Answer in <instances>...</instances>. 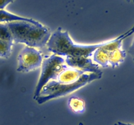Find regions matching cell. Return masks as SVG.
Returning a JSON list of instances; mask_svg holds the SVG:
<instances>
[{
  "label": "cell",
  "mask_w": 134,
  "mask_h": 125,
  "mask_svg": "<svg viewBox=\"0 0 134 125\" xmlns=\"http://www.w3.org/2000/svg\"><path fill=\"white\" fill-rule=\"evenodd\" d=\"M65 61L69 67L81 70L84 72L103 73L100 66L93 61L92 57H65Z\"/></svg>",
  "instance_id": "obj_7"
},
{
  "label": "cell",
  "mask_w": 134,
  "mask_h": 125,
  "mask_svg": "<svg viewBox=\"0 0 134 125\" xmlns=\"http://www.w3.org/2000/svg\"><path fill=\"white\" fill-rule=\"evenodd\" d=\"M68 66L65 58L62 56L53 54L43 58L40 76L34 92V100L39 96L43 87L50 81L56 79L58 74Z\"/></svg>",
  "instance_id": "obj_5"
},
{
  "label": "cell",
  "mask_w": 134,
  "mask_h": 125,
  "mask_svg": "<svg viewBox=\"0 0 134 125\" xmlns=\"http://www.w3.org/2000/svg\"><path fill=\"white\" fill-rule=\"evenodd\" d=\"M17 21H23V22H30L34 24H39L40 22L35 20L32 18H25L20 16L14 14L11 12L5 10H0V23H9V22H17Z\"/></svg>",
  "instance_id": "obj_10"
},
{
  "label": "cell",
  "mask_w": 134,
  "mask_h": 125,
  "mask_svg": "<svg viewBox=\"0 0 134 125\" xmlns=\"http://www.w3.org/2000/svg\"><path fill=\"white\" fill-rule=\"evenodd\" d=\"M68 105L75 113H82L85 111V102L82 98L77 96H71L68 101Z\"/></svg>",
  "instance_id": "obj_11"
},
{
  "label": "cell",
  "mask_w": 134,
  "mask_h": 125,
  "mask_svg": "<svg viewBox=\"0 0 134 125\" xmlns=\"http://www.w3.org/2000/svg\"><path fill=\"white\" fill-rule=\"evenodd\" d=\"M14 44H24L33 48L47 46L51 31L42 23L34 24L23 21L6 23Z\"/></svg>",
  "instance_id": "obj_2"
},
{
  "label": "cell",
  "mask_w": 134,
  "mask_h": 125,
  "mask_svg": "<svg viewBox=\"0 0 134 125\" xmlns=\"http://www.w3.org/2000/svg\"><path fill=\"white\" fill-rule=\"evenodd\" d=\"M126 1H128V2H133L134 3V0H126Z\"/></svg>",
  "instance_id": "obj_14"
},
{
  "label": "cell",
  "mask_w": 134,
  "mask_h": 125,
  "mask_svg": "<svg viewBox=\"0 0 134 125\" xmlns=\"http://www.w3.org/2000/svg\"><path fill=\"white\" fill-rule=\"evenodd\" d=\"M43 55L40 51L35 48L26 46L18 55L17 71L19 72H28L41 66Z\"/></svg>",
  "instance_id": "obj_6"
},
{
  "label": "cell",
  "mask_w": 134,
  "mask_h": 125,
  "mask_svg": "<svg viewBox=\"0 0 134 125\" xmlns=\"http://www.w3.org/2000/svg\"><path fill=\"white\" fill-rule=\"evenodd\" d=\"M105 41L96 44H80L75 43L67 31L59 27L47 44L48 51L62 57H92L94 51L105 44Z\"/></svg>",
  "instance_id": "obj_1"
},
{
  "label": "cell",
  "mask_w": 134,
  "mask_h": 125,
  "mask_svg": "<svg viewBox=\"0 0 134 125\" xmlns=\"http://www.w3.org/2000/svg\"><path fill=\"white\" fill-rule=\"evenodd\" d=\"M126 125H133V124H128V123H125Z\"/></svg>",
  "instance_id": "obj_15"
},
{
  "label": "cell",
  "mask_w": 134,
  "mask_h": 125,
  "mask_svg": "<svg viewBox=\"0 0 134 125\" xmlns=\"http://www.w3.org/2000/svg\"><path fill=\"white\" fill-rule=\"evenodd\" d=\"M15 0H0V10H4L9 4L14 2Z\"/></svg>",
  "instance_id": "obj_12"
},
{
  "label": "cell",
  "mask_w": 134,
  "mask_h": 125,
  "mask_svg": "<svg viewBox=\"0 0 134 125\" xmlns=\"http://www.w3.org/2000/svg\"><path fill=\"white\" fill-rule=\"evenodd\" d=\"M14 44L6 23H0V57L9 58L12 53Z\"/></svg>",
  "instance_id": "obj_8"
},
{
  "label": "cell",
  "mask_w": 134,
  "mask_h": 125,
  "mask_svg": "<svg viewBox=\"0 0 134 125\" xmlns=\"http://www.w3.org/2000/svg\"><path fill=\"white\" fill-rule=\"evenodd\" d=\"M128 52L129 53V54L130 55L131 57H132V59L134 61V37L132 40V43H131L130 46L129 48H128Z\"/></svg>",
  "instance_id": "obj_13"
},
{
  "label": "cell",
  "mask_w": 134,
  "mask_h": 125,
  "mask_svg": "<svg viewBox=\"0 0 134 125\" xmlns=\"http://www.w3.org/2000/svg\"><path fill=\"white\" fill-rule=\"evenodd\" d=\"M102 75L103 73L86 72L81 76L78 81L73 83H60L56 80L50 81L43 87L35 100L39 104H43L52 99L66 96L93 81L101 79Z\"/></svg>",
  "instance_id": "obj_4"
},
{
  "label": "cell",
  "mask_w": 134,
  "mask_h": 125,
  "mask_svg": "<svg viewBox=\"0 0 134 125\" xmlns=\"http://www.w3.org/2000/svg\"><path fill=\"white\" fill-rule=\"evenodd\" d=\"M134 33V26L129 31L111 40L105 41L102 46L93 53V61L102 67L116 68L121 65L126 57V52L123 48V40Z\"/></svg>",
  "instance_id": "obj_3"
},
{
  "label": "cell",
  "mask_w": 134,
  "mask_h": 125,
  "mask_svg": "<svg viewBox=\"0 0 134 125\" xmlns=\"http://www.w3.org/2000/svg\"><path fill=\"white\" fill-rule=\"evenodd\" d=\"M85 73L86 72L68 66L58 74L54 80L60 83H73L78 81Z\"/></svg>",
  "instance_id": "obj_9"
}]
</instances>
